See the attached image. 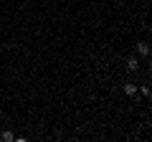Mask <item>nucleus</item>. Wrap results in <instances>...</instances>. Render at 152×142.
<instances>
[{
  "instance_id": "obj_2",
  "label": "nucleus",
  "mask_w": 152,
  "mask_h": 142,
  "mask_svg": "<svg viewBox=\"0 0 152 142\" xmlns=\"http://www.w3.org/2000/svg\"><path fill=\"white\" fill-rule=\"evenodd\" d=\"M124 91L129 94V97H134L137 94V84H124Z\"/></svg>"
},
{
  "instance_id": "obj_4",
  "label": "nucleus",
  "mask_w": 152,
  "mask_h": 142,
  "mask_svg": "<svg viewBox=\"0 0 152 142\" xmlns=\"http://www.w3.org/2000/svg\"><path fill=\"white\" fill-rule=\"evenodd\" d=\"M137 66H140V64H137V59H129V61H127V69H129V71H137Z\"/></svg>"
},
{
  "instance_id": "obj_3",
  "label": "nucleus",
  "mask_w": 152,
  "mask_h": 142,
  "mask_svg": "<svg viewBox=\"0 0 152 142\" xmlns=\"http://www.w3.org/2000/svg\"><path fill=\"white\" fill-rule=\"evenodd\" d=\"M0 140H3V142H13V140H15V135H13V132H3Z\"/></svg>"
},
{
  "instance_id": "obj_1",
  "label": "nucleus",
  "mask_w": 152,
  "mask_h": 142,
  "mask_svg": "<svg viewBox=\"0 0 152 142\" xmlns=\"http://www.w3.org/2000/svg\"><path fill=\"white\" fill-rule=\"evenodd\" d=\"M137 51H140V56H150V46L147 43H137Z\"/></svg>"
}]
</instances>
